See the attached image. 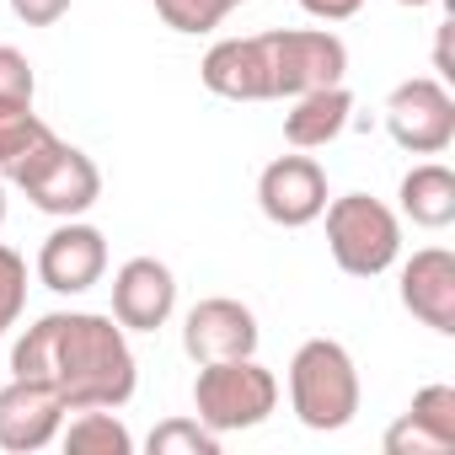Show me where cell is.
Instances as JSON below:
<instances>
[{
	"instance_id": "6da1fadb",
	"label": "cell",
	"mask_w": 455,
	"mask_h": 455,
	"mask_svg": "<svg viewBox=\"0 0 455 455\" xmlns=\"http://www.w3.org/2000/svg\"><path fill=\"white\" fill-rule=\"evenodd\" d=\"M12 375L49 386L70 412L124 407L140 386L129 332L102 311H49L12 343Z\"/></svg>"
},
{
	"instance_id": "d4e9b609",
	"label": "cell",
	"mask_w": 455,
	"mask_h": 455,
	"mask_svg": "<svg viewBox=\"0 0 455 455\" xmlns=\"http://www.w3.org/2000/svg\"><path fill=\"white\" fill-rule=\"evenodd\" d=\"M396 6H412V12H423V6H434V0H396Z\"/></svg>"
},
{
	"instance_id": "3957f363",
	"label": "cell",
	"mask_w": 455,
	"mask_h": 455,
	"mask_svg": "<svg viewBox=\"0 0 455 455\" xmlns=\"http://www.w3.org/2000/svg\"><path fill=\"white\" fill-rule=\"evenodd\" d=\"M359 370L338 338H306L290 359V407L311 434H338L359 418Z\"/></svg>"
},
{
	"instance_id": "603a6c76",
	"label": "cell",
	"mask_w": 455,
	"mask_h": 455,
	"mask_svg": "<svg viewBox=\"0 0 455 455\" xmlns=\"http://www.w3.org/2000/svg\"><path fill=\"white\" fill-rule=\"evenodd\" d=\"M12 12H17V22H28V28H54V22L70 12V0H12Z\"/></svg>"
},
{
	"instance_id": "52a82bcc",
	"label": "cell",
	"mask_w": 455,
	"mask_h": 455,
	"mask_svg": "<svg viewBox=\"0 0 455 455\" xmlns=\"http://www.w3.org/2000/svg\"><path fill=\"white\" fill-rule=\"evenodd\" d=\"M17 188L33 198V209H44V214H54V220H81V214L102 198V172H97V161H92L86 150L54 140V145L17 177Z\"/></svg>"
},
{
	"instance_id": "4fadbf2b",
	"label": "cell",
	"mask_w": 455,
	"mask_h": 455,
	"mask_svg": "<svg viewBox=\"0 0 455 455\" xmlns=\"http://www.w3.org/2000/svg\"><path fill=\"white\" fill-rule=\"evenodd\" d=\"M402 306L439 338L455 332V252L423 247L402 263Z\"/></svg>"
},
{
	"instance_id": "5b68a950",
	"label": "cell",
	"mask_w": 455,
	"mask_h": 455,
	"mask_svg": "<svg viewBox=\"0 0 455 455\" xmlns=\"http://www.w3.org/2000/svg\"><path fill=\"white\" fill-rule=\"evenodd\" d=\"M274 407H279V380H274V370L258 364V354L198 364L193 412H198L204 428H214V434H242V428L268 423Z\"/></svg>"
},
{
	"instance_id": "9a60e30c",
	"label": "cell",
	"mask_w": 455,
	"mask_h": 455,
	"mask_svg": "<svg viewBox=\"0 0 455 455\" xmlns=\"http://www.w3.org/2000/svg\"><path fill=\"white\" fill-rule=\"evenodd\" d=\"M396 214L423 225V231H444V225L455 220V172L444 161H418L402 188H396Z\"/></svg>"
},
{
	"instance_id": "ffe728a7",
	"label": "cell",
	"mask_w": 455,
	"mask_h": 455,
	"mask_svg": "<svg viewBox=\"0 0 455 455\" xmlns=\"http://www.w3.org/2000/svg\"><path fill=\"white\" fill-rule=\"evenodd\" d=\"M242 0H156V17L172 33H214Z\"/></svg>"
},
{
	"instance_id": "7402d4cb",
	"label": "cell",
	"mask_w": 455,
	"mask_h": 455,
	"mask_svg": "<svg viewBox=\"0 0 455 455\" xmlns=\"http://www.w3.org/2000/svg\"><path fill=\"white\" fill-rule=\"evenodd\" d=\"M33 97H38V76H33L28 54L0 44V102H33Z\"/></svg>"
},
{
	"instance_id": "44dd1931",
	"label": "cell",
	"mask_w": 455,
	"mask_h": 455,
	"mask_svg": "<svg viewBox=\"0 0 455 455\" xmlns=\"http://www.w3.org/2000/svg\"><path fill=\"white\" fill-rule=\"evenodd\" d=\"M28 311V258L17 247H0V332H12Z\"/></svg>"
},
{
	"instance_id": "2e32d148",
	"label": "cell",
	"mask_w": 455,
	"mask_h": 455,
	"mask_svg": "<svg viewBox=\"0 0 455 455\" xmlns=\"http://www.w3.org/2000/svg\"><path fill=\"white\" fill-rule=\"evenodd\" d=\"M60 134L33 113V102H0V177L17 182Z\"/></svg>"
},
{
	"instance_id": "7a4b0ae2",
	"label": "cell",
	"mask_w": 455,
	"mask_h": 455,
	"mask_svg": "<svg viewBox=\"0 0 455 455\" xmlns=\"http://www.w3.org/2000/svg\"><path fill=\"white\" fill-rule=\"evenodd\" d=\"M348 76V44L327 28H274L252 38H220L198 81L225 102H290Z\"/></svg>"
},
{
	"instance_id": "ba28073f",
	"label": "cell",
	"mask_w": 455,
	"mask_h": 455,
	"mask_svg": "<svg viewBox=\"0 0 455 455\" xmlns=\"http://www.w3.org/2000/svg\"><path fill=\"white\" fill-rule=\"evenodd\" d=\"M108 274V236L86 220H60L38 247V279L54 295H86Z\"/></svg>"
},
{
	"instance_id": "e0dca14e",
	"label": "cell",
	"mask_w": 455,
	"mask_h": 455,
	"mask_svg": "<svg viewBox=\"0 0 455 455\" xmlns=\"http://www.w3.org/2000/svg\"><path fill=\"white\" fill-rule=\"evenodd\" d=\"M60 439L76 455H129L134 450V434L124 428L118 407H81V418L70 428H60Z\"/></svg>"
},
{
	"instance_id": "8fae6325",
	"label": "cell",
	"mask_w": 455,
	"mask_h": 455,
	"mask_svg": "<svg viewBox=\"0 0 455 455\" xmlns=\"http://www.w3.org/2000/svg\"><path fill=\"white\" fill-rule=\"evenodd\" d=\"M177 311V274L161 258H129L113 274V322L124 332H156Z\"/></svg>"
},
{
	"instance_id": "9c48e42d",
	"label": "cell",
	"mask_w": 455,
	"mask_h": 455,
	"mask_svg": "<svg viewBox=\"0 0 455 455\" xmlns=\"http://www.w3.org/2000/svg\"><path fill=\"white\" fill-rule=\"evenodd\" d=\"M258 316L252 306L231 295H209L182 316V354L193 364H220V359H247L258 354Z\"/></svg>"
},
{
	"instance_id": "277c9868",
	"label": "cell",
	"mask_w": 455,
	"mask_h": 455,
	"mask_svg": "<svg viewBox=\"0 0 455 455\" xmlns=\"http://www.w3.org/2000/svg\"><path fill=\"white\" fill-rule=\"evenodd\" d=\"M327 252L354 279H380L402 258V214L370 193L327 198Z\"/></svg>"
},
{
	"instance_id": "30bf717a",
	"label": "cell",
	"mask_w": 455,
	"mask_h": 455,
	"mask_svg": "<svg viewBox=\"0 0 455 455\" xmlns=\"http://www.w3.org/2000/svg\"><path fill=\"white\" fill-rule=\"evenodd\" d=\"M258 209L284 225V231H300V225L322 220L327 209V172L316 156H279L263 166L258 177Z\"/></svg>"
},
{
	"instance_id": "ac0fdd59",
	"label": "cell",
	"mask_w": 455,
	"mask_h": 455,
	"mask_svg": "<svg viewBox=\"0 0 455 455\" xmlns=\"http://www.w3.org/2000/svg\"><path fill=\"white\" fill-rule=\"evenodd\" d=\"M402 418H412V423L439 444V455H444V450H455V386H444V380L423 386Z\"/></svg>"
},
{
	"instance_id": "5bb4252c",
	"label": "cell",
	"mask_w": 455,
	"mask_h": 455,
	"mask_svg": "<svg viewBox=\"0 0 455 455\" xmlns=\"http://www.w3.org/2000/svg\"><path fill=\"white\" fill-rule=\"evenodd\" d=\"M354 118V92L338 81V86H316V92H300L290 97V113H284V140L295 150H322L332 145Z\"/></svg>"
},
{
	"instance_id": "cb8c5ba5",
	"label": "cell",
	"mask_w": 455,
	"mask_h": 455,
	"mask_svg": "<svg viewBox=\"0 0 455 455\" xmlns=\"http://www.w3.org/2000/svg\"><path fill=\"white\" fill-rule=\"evenodd\" d=\"M359 6L364 0H300V12L316 22H348V17H359Z\"/></svg>"
},
{
	"instance_id": "8992f818",
	"label": "cell",
	"mask_w": 455,
	"mask_h": 455,
	"mask_svg": "<svg viewBox=\"0 0 455 455\" xmlns=\"http://www.w3.org/2000/svg\"><path fill=\"white\" fill-rule=\"evenodd\" d=\"M386 134L407 156H439L455 140V97L434 76H412L386 97Z\"/></svg>"
},
{
	"instance_id": "484cf974",
	"label": "cell",
	"mask_w": 455,
	"mask_h": 455,
	"mask_svg": "<svg viewBox=\"0 0 455 455\" xmlns=\"http://www.w3.org/2000/svg\"><path fill=\"white\" fill-rule=\"evenodd\" d=\"M0 225H6V188H0Z\"/></svg>"
},
{
	"instance_id": "7c38bea8",
	"label": "cell",
	"mask_w": 455,
	"mask_h": 455,
	"mask_svg": "<svg viewBox=\"0 0 455 455\" xmlns=\"http://www.w3.org/2000/svg\"><path fill=\"white\" fill-rule=\"evenodd\" d=\"M65 412H70V407H65L49 386L12 375L6 386H0V450L33 455V450L54 444L60 428H65Z\"/></svg>"
},
{
	"instance_id": "d6986e66",
	"label": "cell",
	"mask_w": 455,
	"mask_h": 455,
	"mask_svg": "<svg viewBox=\"0 0 455 455\" xmlns=\"http://www.w3.org/2000/svg\"><path fill=\"white\" fill-rule=\"evenodd\" d=\"M145 450L150 455H220V434L204 428L198 418H166L150 428Z\"/></svg>"
}]
</instances>
